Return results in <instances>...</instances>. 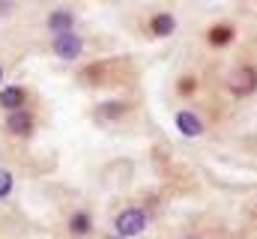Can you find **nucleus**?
Here are the masks:
<instances>
[{
  "instance_id": "f257e3e1",
  "label": "nucleus",
  "mask_w": 257,
  "mask_h": 239,
  "mask_svg": "<svg viewBox=\"0 0 257 239\" xmlns=\"http://www.w3.org/2000/svg\"><path fill=\"white\" fill-rule=\"evenodd\" d=\"M147 224H150V212L144 206H126L114 215V233H120L126 239L141 236L147 230Z\"/></svg>"
},
{
  "instance_id": "f03ea898",
  "label": "nucleus",
  "mask_w": 257,
  "mask_h": 239,
  "mask_svg": "<svg viewBox=\"0 0 257 239\" xmlns=\"http://www.w3.org/2000/svg\"><path fill=\"white\" fill-rule=\"evenodd\" d=\"M3 129L18 138V141H30L36 132V114L30 108H18V111H6L3 114Z\"/></svg>"
},
{
  "instance_id": "7ed1b4c3",
  "label": "nucleus",
  "mask_w": 257,
  "mask_h": 239,
  "mask_svg": "<svg viewBox=\"0 0 257 239\" xmlns=\"http://www.w3.org/2000/svg\"><path fill=\"white\" fill-rule=\"evenodd\" d=\"M87 45L78 33H60V36H51V54L63 63H75V60L84 57Z\"/></svg>"
},
{
  "instance_id": "20e7f679",
  "label": "nucleus",
  "mask_w": 257,
  "mask_h": 239,
  "mask_svg": "<svg viewBox=\"0 0 257 239\" xmlns=\"http://www.w3.org/2000/svg\"><path fill=\"white\" fill-rule=\"evenodd\" d=\"M227 87H230V93H233L236 99H242V96H254L257 93V69L254 66H239V69L230 75Z\"/></svg>"
},
{
  "instance_id": "39448f33",
  "label": "nucleus",
  "mask_w": 257,
  "mask_h": 239,
  "mask_svg": "<svg viewBox=\"0 0 257 239\" xmlns=\"http://www.w3.org/2000/svg\"><path fill=\"white\" fill-rule=\"evenodd\" d=\"M45 27H48L51 36L75 33V27H78V15H75L69 6H57V9H51V12L45 15Z\"/></svg>"
},
{
  "instance_id": "423d86ee",
  "label": "nucleus",
  "mask_w": 257,
  "mask_h": 239,
  "mask_svg": "<svg viewBox=\"0 0 257 239\" xmlns=\"http://www.w3.org/2000/svg\"><path fill=\"white\" fill-rule=\"evenodd\" d=\"M30 102V90L24 84H3L0 87V111H18V108H27Z\"/></svg>"
},
{
  "instance_id": "0eeeda50",
  "label": "nucleus",
  "mask_w": 257,
  "mask_h": 239,
  "mask_svg": "<svg viewBox=\"0 0 257 239\" xmlns=\"http://www.w3.org/2000/svg\"><path fill=\"white\" fill-rule=\"evenodd\" d=\"M174 129L183 135V138H189V141H194V138H200L203 135V117L197 114V111H189V108H183V111H177L174 114Z\"/></svg>"
},
{
  "instance_id": "6e6552de",
  "label": "nucleus",
  "mask_w": 257,
  "mask_h": 239,
  "mask_svg": "<svg viewBox=\"0 0 257 239\" xmlns=\"http://www.w3.org/2000/svg\"><path fill=\"white\" fill-rule=\"evenodd\" d=\"M177 27H180L177 15H171V12H156V15L147 18V33L156 36V39H171L177 33Z\"/></svg>"
},
{
  "instance_id": "1a4fd4ad",
  "label": "nucleus",
  "mask_w": 257,
  "mask_h": 239,
  "mask_svg": "<svg viewBox=\"0 0 257 239\" xmlns=\"http://www.w3.org/2000/svg\"><path fill=\"white\" fill-rule=\"evenodd\" d=\"M66 227H69L72 239H87L93 233V212H90V209H75V212L69 215Z\"/></svg>"
},
{
  "instance_id": "9d476101",
  "label": "nucleus",
  "mask_w": 257,
  "mask_h": 239,
  "mask_svg": "<svg viewBox=\"0 0 257 239\" xmlns=\"http://www.w3.org/2000/svg\"><path fill=\"white\" fill-rule=\"evenodd\" d=\"M128 111L126 102H120V99H114V102H102L99 108H96V117L105 120V123H117V120H123Z\"/></svg>"
},
{
  "instance_id": "9b49d317",
  "label": "nucleus",
  "mask_w": 257,
  "mask_h": 239,
  "mask_svg": "<svg viewBox=\"0 0 257 239\" xmlns=\"http://www.w3.org/2000/svg\"><path fill=\"white\" fill-rule=\"evenodd\" d=\"M206 39H209L212 48H227V45L233 42V27H230V24H215V27H209Z\"/></svg>"
},
{
  "instance_id": "f8f14e48",
  "label": "nucleus",
  "mask_w": 257,
  "mask_h": 239,
  "mask_svg": "<svg viewBox=\"0 0 257 239\" xmlns=\"http://www.w3.org/2000/svg\"><path fill=\"white\" fill-rule=\"evenodd\" d=\"M12 191H15V177H12V171H9V168H0V203L9 200Z\"/></svg>"
},
{
  "instance_id": "ddd939ff",
  "label": "nucleus",
  "mask_w": 257,
  "mask_h": 239,
  "mask_svg": "<svg viewBox=\"0 0 257 239\" xmlns=\"http://www.w3.org/2000/svg\"><path fill=\"white\" fill-rule=\"evenodd\" d=\"M177 90H180V96H189L192 90H197V78H194V75H186V78H180Z\"/></svg>"
},
{
  "instance_id": "4468645a",
  "label": "nucleus",
  "mask_w": 257,
  "mask_h": 239,
  "mask_svg": "<svg viewBox=\"0 0 257 239\" xmlns=\"http://www.w3.org/2000/svg\"><path fill=\"white\" fill-rule=\"evenodd\" d=\"M12 9H15V3H12V0H0V18L12 15Z\"/></svg>"
},
{
  "instance_id": "2eb2a0df",
  "label": "nucleus",
  "mask_w": 257,
  "mask_h": 239,
  "mask_svg": "<svg viewBox=\"0 0 257 239\" xmlns=\"http://www.w3.org/2000/svg\"><path fill=\"white\" fill-rule=\"evenodd\" d=\"M3 75H6V69H3V63H0V87H3Z\"/></svg>"
},
{
  "instance_id": "dca6fc26",
  "label": "nucleus",
  "mask_w": 257,
  "mask_h": 239,
  "mask_svg": "<svg viewBox=\"0 0 257 239\" xmlns=\"http://www.w3.org/2000/svg\"><path fill=\"white\" fill-rule=\"evenodd\" d=\"M105 239H126V236H120V233H108Z\"/></svg>"
},
{
  "instance_id": "f3484780",
  "label": "nucleus",
  "mask_w": 257,
  "mask_h": 239,
  "mask_svg": "<svg viewBox=\"0 0 257 239\" xmlns=\"http://www.w3.org/2000/svg\"><path fill=\"white\" fill-rule=\"evenodd\" d=\"M183 239H203V236H183Z\"/></svg>"
}]
</instances>
